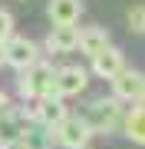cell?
Segmentation results:
<instances>
[{
  "label": "cell",
  "instance_id": "5",
  "mask_svg": "<svg viewBox=\"0 0 145 149\" xmlns=\"http://www.w3.org/2000/svg\"><path fill=\"white\" fill-rule=\"evenodd\" d=\"M3 47H7V66H13V70H27L40 60V47L27 37H10Z\"/></svg>",
  "mask_w": 145,
  "mask_h": 149
},
{
  "label": "cell",
  "instance_id": "9",
  "mask_svg": "<svg viewBox=\"0 0 145 149\" xmlns=\"http://www.w3.org/2000/svg\"><path fill=\"white\" fill-rule=\"evenodd\" d=\"M46 50L49 53H73V50H79V27L76 23L53 27V33L46 37Z\"/></svg>",
  "mask_w": 145,
  "mask_h": 149
},
{
  "label": "cell",
  "instance_id": "7",
  "mask_svg": "<svg viewBox=\"0 0 145 149\" xmlns=\"http://www.w3.org/2000/svg\"><path fill=\"white\" fill-rule=\"evenodd\" d=\"M89 63H92V76H99V80H112L115 73L125 70V56H122L119 47L109 43L106 50H99L96 56H89Z\"/></svg>",
  "mask_w": 145,
  "mask_h": 149
},
{
  "label": "cell",
  "instance_id": "12",
  "mask_svg": "<svg viewBox=\"0 0 145 149\" xmlns=\"http://www.w3.org/2000/svg\"><path fill=\"white\" fill-rule=\"evenodd\" d=\"M109 47V30L106 27H86V30H79V50L86 56H96L99 50H106Z\"/></svg>",
  "mask_w": 145,
  "mask_h": 149
},
{
  "label": "cell",
  "instance_id": "2",
  "mask_svg": "<svg viewBox=\"0 0 145 149\" xmlns=\"http://www.w3.org/2000/svg\"><path fill=\"white\" fill-rule=\"evenodd\" d=\"M43 133L49 139V146H63V149H82L92 139V129H89L86 116H63L53 126H43Z\"/></svg>",
  "mask_w": 145,
  "mask_h": 149
},
{
  "label": "cell",
  "instance_id": "11",
  "mask_svg": "<svg viewBox=\"0 0 145 149\" xmlns=\"http://www.w3.org/2000/svg\"><path fill=\"white\" fill-rule=\"evenodd\" d=\"M122 133L129 136L135 146H145V103H135V106L122 116Z\"/></svg>",
  "mask_w": 145,
  "mask_h": 149
},
{
  "label": "cell",
  "instance_id": "14",
  "mask_svg": "<svg viewBox=\"0 0 145 149\" xmlns=\"http://www.w3.org/2000/svg\"><path fill=\"white\" fill-rule=\"evenodd\" d=\"M10 37H13V13L0 10V40H10Z\"/></svg>",
  "mask_w": 145,
  "mask_h": 149
},
{
  "label": "cell",
  "instance_id": "17",
  "mask_svg": "<svg viewBox=\"0 0 145 149\" xmlns=\"http://www.w3.org/2000/svg\"><path fill=\"white\" fill-rule=\"evenodd\" d=\"M7 40H0V66H7V47H3Z\"/></svg>",
  "mask_w": 145,
  "mask_h": 149
},
{
  "label": "cell",
  "instance_id": "4",
  "mask_svg": "<svg viewBox=\"0 0 145 149\" xmlns=\"http://www.w3.org/2000/svg\"><path fill=\"white\" fill-rule=\"evenodd\" d=\"M109 83H112V96L119 103H142L145 100V73H139V70L125 66L122 73H115Z\"/></svg>",
  "mask_w": 145,
  "mask_h": 149
},
{
  "label": "cell",
  "instance_id": "10",
  "mask_svg": "<svg viewBox=\"0 0 145 149\" xmlns=\"http://www.w3.org/2000/svg\"><path fill=\"white\" fill-rule=\"evenodd\" d=\"M66 116V100L63 96H40L36 100V123L40 126H53Z\"/></svg>",
  "mask_w": 145,
  "mask_h": 149
},
{
  "label": "cell",
  "instance_id": "13",
  "mask_svg": "<svg viewBox=\"0 0 145 149\" xmlns=\"http://www.w3.org/2000/svg\"><path fill=\"white\" fill-rule=\"evenodd\" d=\"M125 27H129V33H135V37H145V3L129 7V13H125Z\"/></svg>",
  "mask_w": 145,
  "mask_h": 149
},
{
  "label": "cell",
  "instance_id": "1",
  "mask_svg": "<svg viewBox=\"0 0 145 149\" xmlns=\"http://www.w3.org/2000/svg\"><path fill=\"white\" fill-rule=\"evenodd\" d=\"M23 100H40V96H59L56 93V66L36 60L33 66L20 70V83H16Z\"/></svg>",
  "mask_w": 145,
  "mask_h": 149
},
{
  "label": "cell",
  "instance_id": "16",
  "mask_svg": "<svg viewBox=\"0 0 145 149\" xmlns=\"http://www.w3.org/2000/svg\"><path fill=\"white\" fill-rule=\"evenodd\" d=\"M0 149H27L20 143V139H3V143H0Z\"/></svg>",
  "mask_w": 145,
  "mask_h": 149
},
{
  "label": "cell",
  "instance_id": "15",
  "mask_svg": "<svg viewBox=\"0 0 145 149\" xmlns=\"http://www.w3.org/2000/svg\"><path fill=\"white\" fill-rule=\"evenodd\" d=\"M10 106H13V100H10V96H7L3 90H0V116H3V113L10 109Z\"/></svg>",
  "mask_w": 145,
  "mask_h": 149
},
{
  "label": "cell",
  "instance_id": "3",
  "mask_svg": "<svg viewBox=\"0 0 145 149\" xmlns=\"http://www.w3.org/2000/svg\"><path fill=\"white\" fill-rule=\"evenodd\" d=\"M122 103L115 100V96H106V100H96V103H89V109H86V123H89V129L92 133H112V129L122 126Z\"/></svg>",
  "mask_w": 145,
  "mask_h": 149
},
{
  "label": "cell",
  "instance_id": "19",
  "mask_svg": "<svg viewBox=\"0 0 145 149\" xmlns=\"http://www.w3.org/2000/svg\"><path fill=\"white\" fill-rule=\"evenodd\" d=\"M0 143H3V139H0Z\"/></svg>",
  "mask_w": 145,
  "mask_h": 149
},
{
  "label": "cell",
  "instance_id": "18",
  "mask_svg": "<svg viewBox=\"0 0 145 149\" xmlns=\"http://www.w3.org/2000/svg\"><path fill=\"white\" fill-rule=\"evenodd\" d=\"M82 149H92V146H82Z\"/></svg>",
  "mask_w": 145,
  "mask_h": 149
},
{
  "label": "cell",
  "instance_id": "8",
  "mask_svg": "<svg viewBox=\"0 0 145 149\" xmlns=\"http://www.w3.org/2000/svg\"><path fill=\"white\" fill-rule=\"evenodd\" d=\"M46 17L53 20V27L79 23V17H82V0H49V3H46Z\"/></svg>",
  "mask_w": 145,
  "mask_h": 149
},
{
  "label": "cell",
  "instance_id": "6",
  "mask_svg": "<svg viewBox=\"0 0 145 149\" xmlns=\"http://www.w3.org/2000/svg\"><path fill=\"white\" fill-rule=\"evenodd\" d=\"M86 86H89V70L86 66H63V70H56V93L63 96V100L79 96Z\"/></svg>",
  "mask_w": 145,
  "mask_h": 149
}]
</instances>
